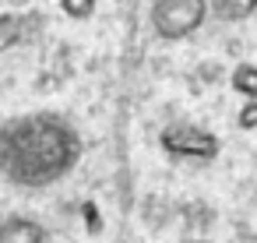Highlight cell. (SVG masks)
Segmentation results:
<instances>
[{
	"instance_id": "6da1fadb",
	"label": "cell",
	"mask_w": 257,
	"mask_h": 243,
	"mask_svg": "<svg viewBox=\"0 0 257 243\" xmlns=\"http://www.w3.org/2000/svg\"><path fill=\"white\" fill-rule=\"evenodd\" d=\"M81 162V134L57 113H22L0 124V176L15 187H50Z\"/></svg>"
},
{
	"instance_id": "7a4b0ae2",
	"label": "cell",
	"mask_w": 257,
	"mask_h": 243,
	"mask_svg": "<svg viewBox=\"0 0 257 243\" xmlns=\"http://www.w3.org/2000/svg\"><path fill=\"white\" fill-rule=\"evenodd\" d=\"M211 15L208 0H155L152 4V29L166 43H180L194 36Z\"/></svg>"
},
{
	"instance_id": "3957f363",
	"label": "cell",
	"mask_w": 257,
	"mask_h": 243,
	"mask_svg": "<svg viewBox=\"0 0 257 243\" xmlns=\"http://www.w3.org/2000/svg\"><path fill=\"white\" fill-rule=\"evenodd\" d=\"M159 145L169 159H194V162H211L222 152V141L211 131H204L197 124H187V120L166 124L162 134H159Z\"/></svg>"
},
{
	"instance_id": "277c9868",
	"label": "cell",
	"mask_w": 257,
	"mask_h": 243,
	"mask_svg": "<svg viewBox=\"0 0 257 243\" xmlns=\"http://www.w3.org/2000/svg\"><path fill=\"white\" fill-rule=\"evenodd\" d=\"M46 239H50L46 225L29 215H8L0 222V243H46Z\"/></svg>"
},
{
	"instance_id": "5b68a950",
	"label": "cell",
	"mask_w": 257,
	"mask_h": 243,
	"mask_svg": "<svg viewBox=\"0 0 257 243\" xmlns=\"http://www.w3.org/2000/svg\"><path fill=\"white\" fill-rule=\"evenodd\" d=\"M29 36V18L25 15H0V53H8Z\"/></svg>"
},
{
	"instance_id": "8992f818",
	"label": "cell",
	"mask_w": 257,
	"mask_h": 243,
	"mask_svg": "<svg viewBox=\"0 0 257 243\" xmlns=\"http://www.w3.org/2000/svg\"><path fill=\"white\" fill-rule=\"evenodd\" d=\"M208 4H211V15L222 22H243L257 11V0H208Z\"/></svg>"
},
{
	"instance_id": "52a82bcc",
	"label": "cell",
	"mask_w": 257,
	"mask_h": 243,
	"mask_svg": "<svg viewBox=\"0 0 257 243\" xmlns=\"http://www.w3.org/2000/svg\"><path fill=\"white\" fill-rule=\"evenodd\" d=\"M229 85L236 95H243V102L257 99V64H236L229 74Z\"/></svg>"
},
{
	"instance_id": "ba28073f",
	"label": "cell",
	"mask_w": 257,
	"mask_h": 243,
	"mask_svg": "<svg viewBox=\"0 0 257 243\" xmlns=\"http://www.w3.org/2000/svg\"><path fill=\"white\" fill-rule=\"evenodd\" d=\"M81 222H85L88 236H99L102 232V215H99V204L95 201H85L81 204Z\"/></svg>"
},
{
	"instance_id": "9c48e42d",
	"label": "cell",
	"mask_w": 257,
	"mask_h": 243,
	"mask_svg": "<svg viewBox=\"0 0 257 243\" xmlns=\"http://www.w3.org/2000/svg\"><path fill=\"white\" fill-rule=\"evenodd\" d=\"M60 8H64L67 18H92L95 0H60Z\"/></svg>"
},
{
	"instance_id": "30bf717a",
	"label": "cell",
	"mask_w": 257,
	"mask_h": 243,
	"mask_svg": "<svg viewBox=\"0 0 257 243\" xmlns=\"http://www.w3.org/2000/svg\"><path fill=\"white\" fill-rule=\"evenodd\" d=\"M236 127H243V131H257V99H246V102L239 106V113H236Z\"/></svg>"
},
{
	"instance_id": "8fae6325",
	"label": "cell",
	"mask_w": 257,
	"mask_h": 243,
	"mask_svg": "<svg viewBox=\"0 0 257 243\" xmlns=\"http://www.w3.org/2000/svg\"><path fill=\"white\" fill-rule=\"evenodd\" d=\"M194 243H211V239H194Z\"/></svg>"
}]
</instances>
